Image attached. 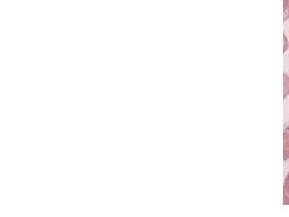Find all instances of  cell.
<instances>
[{"label":"cell","mask_w":289,"mask_h":217,"mask_svg":"<svg viewBox=\"0 0 289 217\" xmlns=\"http://www.w3.org/2000/svg\"><path fill=\"white\" fill-rule=\"evenodd\" d=\"M283 159H289V126L283 131Z\"/></svg>","instance_id":"1"},{"label":"cell","mask_w":289,"mask_h":217,"mask_svg":"<svg viewBox=\"0 0 289 217\" xmlns=\"http://www.w3.org/2000/svg\"><path fill=\"white\" fill-rule=\"evenodd\" d=\"M283 78H285V94H283V98H287L289 94V76L287 74H283Z\"/></svg>","instance_id":"3"},{"label":"cell","mask_w":289,"mask_h":217,"mask_svg":"<svg viewBox=\"0 0 289 217\" xmlns=\"http://www.w3.org/2000/svg\"><path fill=\"white\" fill-rule=\"evenodd\" d=\"M288 50V40H287V36H285V52Z\"/></svg>","instance_id":"5"},{"label":"cell","mask_w":289,"mask_h":217,"mask_svg":"<svg viewBox=\"0 0 289 217\" xmlns=\"http://www.w3.org/2000/svg\"><path fill=\"white\" fill-rule=\"evenodd\" d=\"M285 2V13H283V21L289 19V0H283Z\"/></svg>","instance_id":"4"},{"label":"cell","mask_w":289,"mask_h":217,"mask_svg":"<svg viewBox=\"0 0 289 217\" xmlns=\"http://www.w3.org/2000/svg\"><path fill=\"white\" fill-rule=\"evenodd\" d=\"M283 203L286 205H289V173L285 180V185H283Z\"/></svg>","instance_id":"2"}]
</instances>
